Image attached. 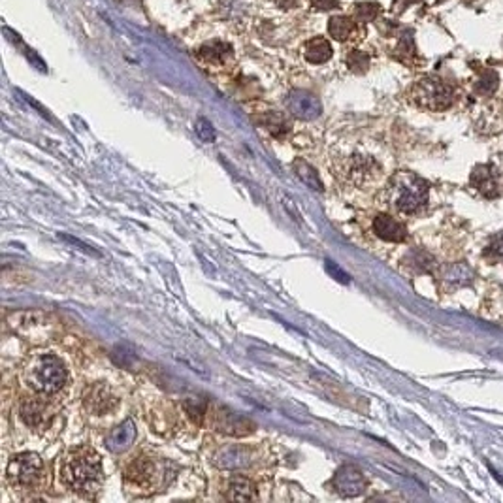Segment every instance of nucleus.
Segmentation results:
<instances>
[{"mask_svg":"<svg viewBox=\"0 0 503 503\" xmlns=\"http://www.w3.org/2000/svg\"><path fill=\"white\" fill-rule=\"evenodd\" d=\"M19 415H21L23 422L32 428V430H42L45 426H50L51 418H53V409L48 402H43L40 398H23L19 404Z\"/></svg>","mask_w":503,"mask_h":503,"instance_id":"nucleus-8","label":"nucleus"},{"mask_svg":"<svg viewBox=\"0 0 503 503\" xmlns=\"http://www.w3.org/2000/svg\"><path fill=\"white\" fill-rule=\"evenodd\" d=\"M326 269H328V271H330V274H332L338 281H341V283H349V276L336 263H332V260H326Z\"/></svg>","mask_w":503,"mask_h":503,"instance_id":"nucleus-30","label":"nucleus"},{"mask_svg":"<svg viewBox=\"0 0 503 503\" xmlns=\"http://www.w3.org/2000/svg\"><path fill=\"white\" fill-rule=\"evenodd\" d=\"M83 404H85L87 411L92 413V415H106L119 404V398L115 396V392L107 384L99 383L92 384L91 389H87Z\"/></svg>","mask_w":503,"mask_h":503,"instance_id":"nucleus-11","label":"nucleus"},{"mask_svg":"<svg viewBox=\"0 0 503 503\" xmlns=\"http://www.w3.org/2000/svg\"><path fill=\"white\" fill-rule=\"evenodd\" d=\"M313 8H317L320 12H330V10H338L340 2L338 0H311Z\"/></svg>","mask_w":503,"mask_h":503,"instance_id":"nucleus-31","label":"nucleus"},{"mask_svg":"<svg viewBox=\"0 0 503 503\" xmlns=\"http://www.w3.org/2000/svg\"><path fill=\"white\" fill-rule=\"evenodd\" d=\"M381 4L379 2H358L355 4V17L362 23H369L381 14Z\"/></svg>","mask_w":503,"mask_h":503,"instance_id":"nucleus-25","label":"nucleus"},{"mask_svg":"<svg viewBox=\"0 0 503 503\" xmlns=\"http://www.w3.org/2000/svg\"><path fill=\"white\" fill-rule=\"evenodd\" d=\"M185 411L189 413V417L196 422V424H202V420L207 417V413H209V405L204 398H189V400H185Z\"/></svg>","mask_w":503,"mask_h":503,"instance_id":"nucleus-22","label":"nucleus"},{"mask_svg":"<svg viewBox=\"0 0 503 503\" xmlns=\"http://www.w3.org/2000/svg\"><path fill=\"white\" fill-rule=\"evenodd\" d=\"M194 130H196V134H198V138L202 142H213V140H215V128H213L212 123L207 119H204V117H200V119L196 121Z\"/></svg>","mask_w":503,"mask_h":503,"instance_id":"nucleus-29","label":"nucleus"},{"mask_svg":"<svg viewBox=\"0 0 503 503\" xmlns=\"http://www.w3.org/2000/svg\"><path fill=\"white\" fill-rule=\"evenodd\" d=\"M294 170H296L298 178L302 179L307 187H311L315 191H322V185H320L319 178H317V172L313 170L311 166L305 163V161H300V158H298L296 163H294Z\"/></svg>","mask_w":503,"mask_h":503,"instance_id":"nucleus-23","label":"nucleus"},{"mask_svg":"<svg viewBox=\"0 0 503 503\" xmlns=\"http://www.w3.org/2000/svg\"><path fill=\"white\" fill-rule=\"evenodd\" d=\"M196 57L204 64H225L228 59H232V48L225 42L213 40V42L204 43L196 51Z\"/></svg>","mask_w":503,"mask_h":503,"instance_id":"nucleus-15","label":"nucleus"},{"mask_svg":"<svg viewBox=\"0 0 503 503\" xmlns=\"http://www.w3.org/2000/svg\"><path fill=\"white\" fill-rule=\"evenodd\" d=\"M497 85H500V78L494 70H486L482 74L479 81L475 83V92L477 94H482V96H490L497 91Z\"/></svg>","mask_w":503,"mask_h":503,"instance_id":"nucleus-24","label":"nucleus"},{"mask_svg":"<svg viewBox=\"0 0 503 503\" xmlns=\"http://www.w3.org/2000/svg\"><path fill=\"white\" fill-rule=\"evenodd\" d=\"M347 170H349V179H351V181H355L356 185H362V183H366L368 179H371L373 176H376L377 166L371 158H368V156L355 155L353 158H351Z\"/></svg>","mask_w":503,"mask_h":503,"instance_id":"nucleus-16","label":"nucleus"},{"mask_svg":"<svg viewBox=\"0 0 503 503\" xmlns=\"http://www.w3.org/2000/svg\"><path fill=\"white\" fill-rule=\"evenodd\" d=\"M387 202L400 213H417L428 202V183L413 172H398L387 185Z\"/></svg>","mask_w":503,"mask_h":503,"instance_id":"nucleus-3","label":"nucleus"},{"mask_svg":"<svg viewBox=\"0 0 503 503\" xmlns=\"http://www.w3.org/2000/svg\"><path fill=\"white\" fill-rule=\"evenodd\" d=\"M345 63H347L349 70L355 72V74H364L369 68V57L360 50L349 51L347 57H345Z\"/></svg>","mask_w":503,"mask_h":503,"instance_id":"nucleus-26","label":"nucleus"},{"mask_svg":"<svg viewBox=\"0 0 503 503\" xmlns=\"http://www.w3.org/2000/svg\"><path fill=\"white\" fill-rule=\"evenodd\" d=\"M228 500H234V502H249L255 497V484L249 481L247 477H232L228 482Z\"/></svg>","mask_w":503,"mask_h":503,"instance_id":"nucleus-19","label":"nucleus"},{"mask_svg":"<svg viewBox=\"0 0 503 503\" xmlns=\"http://www.w3.org/2000/svg\"><path fill=\"white\" fill-rule=\"evenodd\" d=\"M482 255L486 256L489 260H494V263H500L503 260V234L492 236L489 241V245L484 249Z\"/></svg>","mask_w":503,"mask_h":503,"instance_id":"nucleus-28","label":"nucleus"},{"mask_svg":"<svg viewBox=\"0 0 503 503\" xmlns=\"http://www.w3.org/2000/svg\"><path fill=\"white\" fill-rule=\"evenodd\" d=\"M287 104V110L291 112L294 117L304 121H311L317 119L320 115V102L319 99L307 91H291L289 96L285 100Z\"/></svg>","mask_w":503,"mask_h":503,"instance_id":"nucleus-9","label":"nucleus"},{"mask_svg":"<svg viewBox=\"0 0 503 503\" xmlns=\"http://www.w3.org/2000/svg\"><path fill=\"white\" fill-rule=\"evenodd\" d=\"M332 45L330 42L326 40V38H311L309 42L305 43V50H304V57L307 63L311 64H325L326 61H330L332 59Z\"/></svg>","mask_w":503,"mask_h":503,"instance_id":"nucleus-17","label":"nucleus"},{"mask_svg":"<svg viewBox=\"0 0 503 503\" xmlns=\"http://www.w3.org/2000/svg\"><path fill=\"white\" fill-rule=\"evenodd\" d=\"M136 440V424L132 420H125L119 426H115L112 432L107 433L106 445L114 453H123L132 445Z\"/></svg>","mask_w":503,"mask_h":503,"instance_id":"nucleus-14","label":"nucleus"},{"mask_svg":"<svg viewBox=\"0 0 503 503\" xmlns=\"http://www.w3.org/2000/svg\"><path fill=\"white\" fill-rule=\"evenodd\" d=\"M276 4L281 10H291V8L298 6V0H276Z\"/></svg>","mask_w":503,"mask_h":503,"instance_id":"nucleus-32","label":"nucleus"},{"mask_svg":"<svg viewBox=\"0 0 503 503\" xmlns=\"http://www.w3.org/2000/svg\"><path fill=\"white\" fill-rule=\"evenodd\" d=\"M353 30H355V21L351 17H347V15H333L332 19L328 21V32L338 42L347 40Z\"/></svg>","mask_w":503,"mask_h":503,"instance_id":"nucleus-20","label":"nucleus"},{"mask_svg":"<svg viewBox=\"0 0 503 503\" xmlns=\"http://www.w3.org/2000/svg\"><path fill=\"white\" fill-rule=\"evenodd\" d=\"M61 477L66 486L79 494L92 496L104 481L100 454L91 446H76L66 453L61 464Z\"/></svg>","mask_w":503,"mask_h":503,"instance_id":"nucleus-1","label":"nucleus"},{"mask_svg":"<svg viewBox=\"0 0 503 503\" xmlns=\"http://www.w3.org/2000/svg\"><path fill=\"white\" fill-rule=\"evenodd\" d=\"M373 232L384 241H404L407 238V228L390 215H377L373 220Z\"/></svg>","mask_w":503,"mask_h":503,"instance_id":"nucleus-13","label":"nucleus"},{"mask_svg":"<svg viewBox=\"0 0 503 503\" xmlns=\"http://www.w3.org/2000/svg\"><path fill=\"white\" fill-rule=\"evenodd\" d=\"M125 479L134 486H151V482L155 479V464L149 456H140L128 466Z\"/></svg>","mask_w":503,"mask_h":503,"instance_id":"nucleus-12","label":"nucleus"},{"mask_svg":"<svg viewBox=\"0 0 503 503\" xmlns=\"http://www.w3.org/2000/svg\"><path fill=\"white\" fill-rule=\"evenodd\" d=\"M413 100L420 107L441 112L454 104V89L440 78H424L413 87Z\"/></svg>","mask_w":503,"mask_h":503,"instance_id":"nucleus-4","label":"nucleus"},{"mask_svg":"<svg viewBox=\"0 0 503 503\" xmlns=\"http://www.w3.org/2000/svg\"><path fill=\"white\" fill-rule=\"evenodd\" d=\"M215 462L223 469H240L249 462V454L243 446H225L215 456Z\"/></svg>","mask_w":503,"mask_h":503,"instance_id":"nucleus-18","label":"nucleus"},{"mask_svg":"<svg viewBox=\"0 0 503 503\" xmlns=\"http://www.w3.org/2000/svg\"><path fill=\"white\" fill-rule=\"evenodd\" d=\"M398 59L402 61H407L415 55V42H413V32L409 29H405L400 36V42H398L396 53H394Z\"/></svg>","mask_w":503,"mask_h":503,"instance_id":"nucleus-27","label":"nucleus"},{"mask_svg":"<svg viewBox=\"0 0 503 503\" xmlns=\"http://www.w3.org/2000/svg\"><path fill=\"white\" fill-rule=\"evenodd\" d=\"M258 123L266 127L271 132V136H277V138H281V136L289 134V130H291V123L287 121V117L281 114H277V112H269V114L263 115Z\"/></svg>","mask_w":503,"mask_h":503,"instance_id":"nucleus-21","label":"nucleus"},{"mask_svg":"<svg viewBox=\"0 0 503 503\" xmlns=\"http://www.w3.org/2000/svg\"><path fill=\"white\" fill-rule=\"evenodd\" d=\"M23 379L40 394H55L66 383V368L55 355L36 353L23 366Z\"/></svg>","mask_w":503,"mask_h":503,"instance_id":"nucleus-2","label":"nucleus"},{"mask_svg":"<svg viewBox=\"0 0 503 503\" xmlns=\"http://www.w3.org/2000/svg\"><path fill=\"white\" fill-rule=\"evenodd\" d=\"M207 417L212 418V426L219 432L227 433V435H249L255 430V424L245 417H240L228 407L219 405L217 409L207 413Z\"/></svg>","mask_w":503,"mask_h":503,"instance_id":"nucleus-6","label":"nucleus"},{"mask_svg":"<svg viewBox=\"0 0 503 503\" xmlns=\"http://www.w3.org/2000/svg\"><path fill=\"white\" fill-rule=\"evenodd\" d=\"M43 464L42 458L34 453H23L14 456L8 464V481L14 486H34L42 479Z\"/></svg>","mask_w":503,"mask_h":503,"instance_id":"nucleus-5","label":"nucleus"},{"mask_svg":"<svg viewBox=\"0 0 503 503\" xmlns=\"http://www.w3.org/2000/svg\"><path fill=\"white\" fill-rule=\"evenodd\" d=\"M332 486L336 492H340L341 496L355 497L360 496L366 490V479L358 468L355 466H343L336 471L332 479Z\"/></svg>","mask_w":503,"mask_h":503,"instance_id":"nucleus-10","label":"nucleus"},{"mask_svg":"<svg viewBox=\"0 0 503 503\" xmlns=\"http://www.w3.org/2000/svg\"><path fill=\"white\" fill-rule=\"evenodd\" d=\"M471 185L486 198H497L503 194L502 174L492 164H479L471 172Z\"/></svg>","mask_w":503,"mask_h":503,"instance_id":"nucleus-7","label":"nucleus"}]
</instances>
